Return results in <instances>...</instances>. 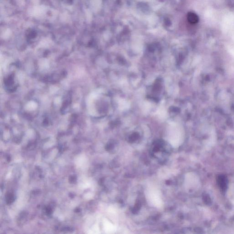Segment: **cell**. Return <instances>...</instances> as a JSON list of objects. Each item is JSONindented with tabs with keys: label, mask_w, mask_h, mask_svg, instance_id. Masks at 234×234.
I'll use <instances>...</instances> for the list:
<instances>
[{
	"label": "cell",
	"mask_w": 234,
	"mask_h": 234,
	"mask_svg": "<svg viewBox=\"0 0 234 234\" xmlns=\"http://www.w3.org/2000/svg\"><path fill=\"white\" fill-rule=\"evenodd\" d=\"M218 185L220 187L223 192H224L227 190L228 186V180L227 177L224 175H219L217 179Z\"/></svg>",
	"instance_id": "1"
},
{
	"label": "cell",
	"mask_w": 234,
	"mask_h": 234,
	"mask_svg": "<svg viewBox=\"0 0 234 234\" xmlns=\"http://www.w3.org/2000/svg\"><path fill=\"white\" fill-rule=\"evenodd\" d=\"M187 20L191 23H197L199 20L198 16L194 12H190L188 13L187 16Z\"/></svg>",
	"instance_id": "2"
}]
</instances>
